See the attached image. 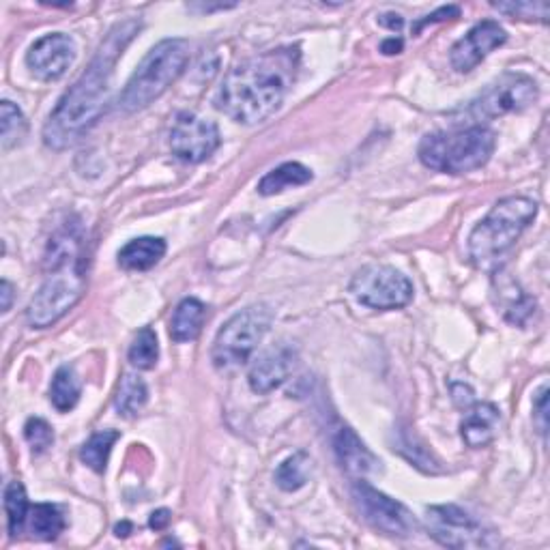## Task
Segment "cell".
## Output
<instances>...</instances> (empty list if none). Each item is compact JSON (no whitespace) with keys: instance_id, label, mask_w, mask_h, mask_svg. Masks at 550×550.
<instances>
[{"instance_id":"1","label":"cell","mask_w":550,"mask_h":550,"mask_svg":"<svg viewBox=\"0 0 550 550\" xmlns=\"http://www.w3.org/2000/svg\"><path fill=\"white\" fill-rule=\"evenodd\" d=\"M138 31V20H125L108 33L106 41L95 52L91 65L86 67L74 86H69V91L52 110L46 127H43L46 147L54 151L69 149L101 119V114L110 104L114 67Z\"/></svg>"},{"instance_id":"2","label":"cell","mask_w":550,"mask_h":550,"mask_svg":"<svg viewBox=\"0 0 550 550\" xmlns=\"http://www.w3.org/2000/svg\"><path fill=\"white\" fill-rule=\"evenodd\" d=\"M299 71V48L269 50L228 71L215 108L241 125L269 119L282 106Z\"/></svg>"},{"instance_id":"3","label":"cell","mask_w":550,"mask_h":550,"mask_svg":"<svg viewBox=\"0 0 550 550\" xmlns=\"http://www.w3.org/2000/svg\"><path fill=\"white\" fill-rule=\"evenodd\" d=\"M86 235L71 217L52 235L46 250V280L28 303L26 318L35 329H48L76 306L86 291Z\"/></svg>"},{"instance_id":"4","label":"cell","mask_w":550,"mask_h":550,"mask_svg":"<svg viewBox=\"0 0 550 550\" xmlns=\"http://www.w3.org/2000/svg\"><path fill=\"white\" fill-rule=\"evenodd\" d=\"M538 215V202L527 196L501 198L469 237V256L475 267L490 269L514 248L527 226Z\"/></svg>"},{"instance_id":"5","label":"cell","mask_w":550,"mask_h":550,"mask_svg":"<svg viewBox=\"0 0 550 550\" xmlns=\"http://www.w3.org/2000/svg\"><path fill=\"white\" fill-rule=\"evenodd\" d=\"M497 136L492 129L473 125L456 132H434L419 142V162L443 175H467L488 164L495 153Z\"/></svg>"},{"instance_id":"6","label":"cell","mask_w":550,"mask_h":550,"mask_svg":"<svg viewBox=\"0 0 550 550\" xmlns=\"http://www.w3.org/2000/svg\"><path fill=\"white\" fill-rule=\"evenodd\" d=\"M190 63V43L179 37L159 41L144 56L134 76L119 97L123 112H138L151 106L175 84Z\"/></svg>"},{"instance_id":"7","label":"cell","mask_w":550,"mask_h":550,"mask_svg":"<svg viewBox=\"0 0 550 550\" xmlns=\"http://www.w3.org/2000/svg\"><path fill=\"white\" fill-rule=\"evenodd\" d=\"M273 321V312L265 303H256L228 318L224 327L217 331L211 361L217 372L235 374L248 364L256 346L263 342Z\"/></svg>"},{"instance_id":"8","label":"cell","mask_w":550,"mask_h":550,"mask_svg":"<svg viewBox=\"0 0 550 550\" xmlns=\"http://www.w3.org/2000/svg\"><path fill=\"white\" fill-rule=\"evenodd\" d=\"M349 288L361 306L383 312L407 308L415 293L407 275L387 265L361 267L353 275Z\"/></svg>"},{"instance_id":"9","label":"cell","mask_w":550,"mask_h":550,"mask_svg":"<svg viewBox=\"0 0 550 550\" xmlns=\"http://www.w3.org/2000/svg\"><path fill=\"white\" fill-rule=\"evenodd\" d=\"M538 95V84L533 78L525 74H505L471 101L465 108V117L473 121H488L523 112L538 101Z\"/></svg>"},{"instance_id":"10","label":"cell","mask_w":550,"mask_h":550,"mask_svg":"<svg viewBox=\"0 0 550 550\" xmlns=\"http://www.w3.org/2000/svg\"><path fill=\"white\" fill-rule=\"evenodd\" d=\"M353 497L361 516L376 531L389 535V538H411L417 533L419 523L407 505L372 488L366 480H355Z\"/></svg>"},{"instance_id":"11","label":"cell","mask_w":550,"mask_h":550,"mask_svg":"<svg viewBox=\"0 0 550 550\" xmlns=\"http://www.w3.org/2000/svg\"><path fill=\"white\" fill-rule=\"evenodd\" d=\"M426 527L441 546L447 548H486L495 540L480 520L458 505H430L426 510Z\"/></svg>"},{"instance_id":"12","label":"cell","mask_w":550,"mask_h":550,"mask_svg":"<svg viewBox=\"0 0 550 550\" xmlns=\"http://www.w3.org/2000/svg\"><path fill=\"white\" fill-rule=\"evenodd\" d=\"M222 144L217 125L196 112H179L170 129L172 155L187 164H200L209 159Z\"/></svg>"},{"instance_id":"13","label":"cell","mask_w":550,"mask_h":550,"mask_svg":"<svg viewBox=\"0 0 550 550\" xmlns=\"http://www.w3.org/2000/svg\"><path fill=\"white\" fill-rule=\"evenodd\" d=\"M76 41L65 33H52L37 39L26 54V65L41 82L61 80L76 61Z\"/></svg>"},{"instance_id":"14","label":"cell","mask_w":550,"mask_h":550,"mask_svg":"<svg viewBox=\"0 0 550 550\" xmlns=\"http://www.w3.org/2000/svg\"><path fill=\"white\" fill-rule=\"evenodd\" d=\"M505 41H508L505 28L495 20H484L475 24L465 37L454 43L450 50V63L458 74H469L492 50L501 48Z\"/></svg>"},{"instance_id":"15","label":"cell","mask_w":550,"mask_h":550,"mask_svg":"<svg viewBox=\"0 0 550 550\" xmlns=\"http://www.w3.org/2000/svg\"><path fill=\"white\" fill-rule=\"evenodd\" d=\"M297 366V349L286 342H278L260 353L250 370V387L254 394H269L288 381Z\"/></svg>"},{"instance_id":"16","label":"cell","mask_w":550,"mask_h":550,"mask_svg":"<svg viewBox=\"0 0 550 550\" xmlns=\"http://www.w3.org/2000/svg\"><path fill=\"white\" fill-rule=\"evenodd\" d=\"M334 452L342 469L349 473L353 480H366L368 475L381 471V460L368 450L366 443L361 441L351 428L340 426L336 430Z\"/></svg>"},{"instance_id":"17","label":"cell","mask_w":550,"mask_h":550,"mask_svg":"<svg viewBox=\"0 0 550 550\" xmlns=\"http://www.w3.org/2000/svg\"><path fill=\"white\" fill-rule=\"evenodd\" d=\"M501 428V411L490 402H473L460 422V437L473 450L495 441Z\"/></svg>"},{"instance_id":"18","label":"cell","mask_w":550,"mask_h":550,"mask_svg":"<svg viewBox=\"0 0 550 550\" xmlns=\"http://www.w3.org/2000/svg\"><path fill=\"white\" fill-rule=\"evenodd\" d=\"M207 318V306L196 297H187L183 299L175 314H172L170 321V338L183 344V342H192L200 336L202 325H205Z\"/></svg>"},{"instance_id":"19","label":"cell","mask_w":550,"mask_h":550,"mask_svg":"<svg viewBox=\"0 0 550 550\" xmlns=\"http://www.w3.org/2000/svg\"><path fill=\"white\" fill-rule=\"evenodd\" d=\"M166 254V241L159 237H138L123 245L119 265L127 271H147L155 267Z\"/></svg>"},{"instance_id":"20","label":"cell","mask_w":550,"mask_h":550,"mask_svg":"<svg viewBox=\"0 0 550 550\" xmlns=\"http://www.w3.org/2000/svg\"><path fill=\"white\" fill-rule=\"evenodd\" d=\"M499 284V303L503 306V316L505 321L516 325V327H525L529 323V318L535 314V299L525 295L520 291L518 284L512 278H503V282L495 280Z\"/></svg>"},{"instance_id":"21","label":"cell","mask_w":550,"mask_h":550,"mask_svg":"<svg viewBox=\"0 0 550 550\" xmlns=\"http://www.w3.org/2000/svg\"><path fill=\"white\" fill-rule=\"evenodd\" d=\"M312 179H314V175L310 168H306L299 162H286L278 168H273L271 172H267L263 179H260L258 194L260 196H275V194L291 190V187L308 185Z\"/></svg>"},{"instance_id":"22","label":"cell","mask_w":550,"mask_h":550,"mask_svg":"<svg viewBox=\"0 0 550 550\" xmlns=\"http://www.w3.org/2000/svg\"><path fill=\"white\" fill-rule=\"evenodd\" d=\"M80 394H82V385L76 370L69 366L56 370L50 385V400L54 404V409L61 413H69L78 404Z\"/></svg>"},{"instance_id":"23","label":"cell","mask_w":550,"mask_h":550,"mask_svg":"<svg viewBox=\"0 0 550 550\" xmlns=\"http://www.w3.org/2000/svg\"><path fill=\"white\" fill-rule=\"evenodd\" d=\"M147 400H149V389L140 376L123 374L117 396H114V407H117L119 415L136 417L144 409Z\"/></svg>"},{"instance_id":"24","label":"cell","mask_w":550,"mask_h":550,"mask_svg":"<svg viewBox=\"0 0 550 550\" xmlns=\"http://www.w3.org/2000/svg\"><path fill=\"white\" fill-rule=\"evenodd\" d=\"M28 134V121L22 114V110L13 104V101L5 99L0 104V144H3V151H9L18 144L24 142Z\"/></svg>"},{"instance_id":"25","label":"cell","mask_w":550,"mask_h":550,"mask_svg":"<svg viewBox=\"0 0 550 550\" xmlns=\"http://www.w3.org/2000/svg\"><path fill=\"white\" fill-rule=\"evenodd\" d=\"M119 437H121V434L117 430H99V432H95L93 437L82 445L80 458H82L84 465L89 469H93V471H97V473H104L112 447H114V443L119 441Z\"/></svg>"},{"instance_id":"26","label":"cell","mask_w":550,"mask_h":550,"mask_svg":"<svg viewBox=\"0 0 550 550\" xmlns=\"http://www.w3.org/2000/svg\"><path fill=\"white\" fill-rule=\"evenodd\" d=\"M394 450L398 454H402L409 462H413L417 469H422L426 473H439L441 471V467H439L441 462L437 460V456H434L428 450V447L409 430H398V441H396Z\"/></svg>"},{"instance_id":"27","label":"cell","mask_w":550,"mask_h":550,"mask_svg":"<svg viewBox=\"0 0 550 550\" xmlns=\"http://www.w3.org/2000/svg\"><path fill=\"white\" fill-rule=\"evenodd\" d=\"M31 529L41 540H56L65 531V516L59 505L37 503L31 508Z\"/></svg>"},{"instance_id":"28","label":"cell","mask_w":550,"mask_h":550,"mask_svg":"<svg viewBox=\"0 0 550 550\" xmlns=\"http://www.w3.org/2000/svg\"><path fill=\"white\" fill-rule=\"evenodd\" d=\"M310 475V458L297 452L291 458H286L282 465L275 471V484H278L286 492H295L308 484Z\"/></svg>"},{"instance_id":"29","label":"cell","mask_w":550,"mask_h":550,"mask_svg":"<svg viewBox=\"0 0 550 550\" xmlns=\"http://www.w3.org/2000/svg\"><path fill=\"white\" fill-rule=\"evenodd\" d=\"M5 512H7L9 535H11V538H16L18 533H22L26 516H28V512H31L26 490L20 482H9L7 484V488H5Z\"/></svg>"},{"instance_id":"30","label":"cell","mask_w":550,"mask_h":550,"mask_svg":"<svg viewBox=\"0 0 550 550\" xmlns=\"http://www.w3.org/2000/svg\"><path fill=\"white\" fill-rule=\"evenodd\" d=\"M159 359L157 336L151 327L140 329L132 346H129V361L138 370H153Z\"/></svg>"},{"instance_id":"31","label":"cell","mask_w":550,"mask_h":550,"mask_svg":"<svg viewBox=\"0 0 550 550\" xmlns=\"http://www.w3.org/2000/svg\"><path fill=\"white\" fill-rule=\"evenodd\" d=\"M24 439L31 445V450L35 454L48 452L52 443H54V430L52 426L41 417H31L24 426Z\"/></svg>"},{"instance_id":"32","label":"cell","mask_w":550,"mask_h":550,"mask_svg":"<svg viewBox=\"0 0 550 550\" xmlns=\"http://www.w3.org/2000/svg\"><path fill=\"white\" fill-rule=\"evenodd\" d=\"M492 9L499 13H505L510 18H523V20H542L548 18V5L546 3H492Z\"/></svg>"},{"instance_id":"33","label":"cell","mask_w":550,"mask_h":550,"mask_svg":"<svg viewBox=\"0 0 550 550\" xmlns=\"http://www.w3.org/2000/svg\"><path fill=\"white\" fill-rule=\"evenodd\" d=\"M460 16V7H456V5H447V7H439L437 11H434V13H430V16H426V18H422V20H419L415 26H413V33L417 35L419 31H422V28L424 26H428V24H434V22H443V20H454V18H458Z\"/></svg>"},{"instance_id":"34","label":"cell","mask_w":550,"mask_h":550,"mask_svg":"<svg viewBox=\"0 0 550 550\" xmlns=\"http://www.w3.org/2000/svg\"><path fill=\"white\" fill-rule=\"evenodd\" d=\"M533 411H535V417H538V426H540V432L546 434V428H548V387L542 385L540 392L535 394V400H533Z\"/></svg>"},{"instance_id":"35","label":"cell","mask_w":550,"mask_h":550,"mask_svg":"<svg viewBox=\"0 0 550 550\" xmlns=\"http://www.w3.org/2000/svg\"><path fill=\"white\" fill-rule=\"evenodd\" d=\"M170 510H157V512H153L151 514V518H149V525H151V529H155V531H164L168 525H170Z\"/></svg>"},{"instance_id":"36","label":"cell","mask_w":550,"mask_h":550,"mask_svg":"<svg viewBox=\"0 0 550 550\" xmlns=\"http://www.w3.org/2000/svg\"><path fill=\"white\" fill-rule=\"evenodd\" d=\"M379 24L387 26L389 31H400V28L404 26V20L398 16V13H385V16L379 18Z\"/></svg>"},{"instance_id":"37","label":"cell","mask_w":550,"mask_h":550,"mask_svg":"<svg viewBox=\"0 0 550 550\" xmlns=\"http://www.w3.org/2000/svg\"><path fill=\"white\" fill-rule=\"evenodd\" d=\"M0 295H3V306H0V310L9 312L13 301V284L9 280H3V284H0Z\"/></svg>"},{"instance_id":"38","label":"cell","mask_w":550,"mask_h":550,"mask_svg":"<svg viewBox=\"0 0 550 550\" xmlns=\"http://www.w3.org/2000/svg\"><path fill=\"white\" fill-rule=\"evenodd\" d=\"M404 48V43L400 37H389L383 41V46H381V52L385 54H400Z\"/></svg>"},{"instance_id":"39","label":"cell","mask_w":550,"mask_h":550,"mask_svg":"<svg viewBox=\"0 0 550 550\" xmlns=\"http://www.w3.org/2000/svg\"><path fill=\"white\" fill-rule=\"evenodd\" d=\"M129 531H132V525H129V523H123V525H117V535H123V538H125V535H127Z\"/></svg>"}]
</instances>
